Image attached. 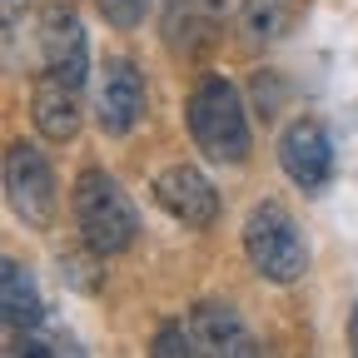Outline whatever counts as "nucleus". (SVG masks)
I'll use <instances>...</instances> for the list:
<instances>
[{
    "label": "nucleus",
    "instance_id": "4468645a",
    "mask_svg": "<svg viewBox=\"0 0 358 358\" xmlns=\"http://www.w3.org/2000/svg\"><path fill=\"white\" fill-rule=\"evenodd\" d=\"M155 358H185V353H194V338H189V324L185 319H174V324H164L159 334H155V348H150Z\"/></svg>",
    "mask_w": 358,
    "mask_h": 358
},
{
    "label": "nucleus",
    "instance_id": "39448f33",
    "mask_svg": "<svg viewBox=\"0 0 358 358\" xmlns=\"http://www.w3.org/2000/svg\"><path fill=\"white\" fill-rule=\"evenodd\" d=\"M155 204L174 219L185 224V229H209L219 219V189L209 179L194 169V164H169L155 174Z\"/></svg>",
    "mask_w": 358,
    "mask_h": 358
},
{
    "label": "nucleus",
    "instance_id": "f8f14e48",
    "mask_svg": "<svg viewBox=\"0 0 358 358\" xmlns=\"http://www.w3.org/2000/svg\"><path fill=\"white\" fill-rule=\"evenodd\" d=\"M0 313H6V329H40L45 324V303H40L35 279L20 259L0 264Z\"/></svg>",
    "mask_w": 358,
    "mask_h": 358
},
{
    "label": "nucleus",
    "instance_id": "7ed1b4c3",
    "mask_svg": "<svg viewBox=\"0 0 358 358\" xmlns=\"http://www.w3.org/2000/svg\"><path fill=\"white\" fill-rule=\"evenodd\" d=\"M244 254L254 264V274L268 284H299L308 274V244L299 234L294 214L279 199H264L244 219Z\"/></svg>",
    "mask_w": 358,
    "mask_h": 358
},
{
    "label": "nucleus",
    "instance_id": "f3484780",
    "mask_svg": "<svg viewBox=\"0 0 358 358\" xmlns=\"http://www.w3.org/2000/svg\"><path fill=\"white\" fill-rule=\"evenodd\" d=\"M353 348H358V308H353Z\"/></svg>",
    "mask_w": 358,
    "mask_h": 358
},
{
    "label": "nucleus",
    "instance_id": "423d86ee",
    "mask_svg": "<svg viewBox=\"0 0 358 358\" xmlns=\"http://www.w3.org/2000/svg\"><path fill=\"white\" fill-rule=\"evenodd\" d=\"M279 164H284V174L294 179L299 189H308V194L324 189L329 174H334V140H329V129L313 115H299L279 134Z\"/></svg>",
    "mask_w": 358,
    "mask_h": 358
},
{
    "label": "nucleus",
    "instance_id": "dca6fc26",
    "mask_svg": "<svg viewBox=\"0 0 358 358\" xmlns=\"http://www.w3.org/2000/svg\"><path fill=\"white\" fill-rule=\"evenodd\" d=\"M25 6H30V0H0V20H6V30H15V25H20Z\"/></svg>",
    "mask_w": 358,
    "mask_h": 358
},
{
    "label": "nucleus",
    "instance_id": "f03ea898",
    "mask_svg": "<svg viewBox=\"0 0 358 358\" xmlns=\"http://www.w3.org/2000/svg\"><path fill=\"white\" fill-rule=\"evenodd\" d=\"M185 120L194 134V150L204 159H214V164H244L249 159V115H244L239 90L224 75H209L194 85Z\"/></svg>",
    "mask_w": 358,
    "mask_h": 358
},
{
    "label": "nucleus",
    "instance_id": "9d476101",
    "mask_svg": "<svg viewBox=\"0 0 358 358\" xmlns=\"http://www.w3.org/2000/svg\"><path fill=\"white\" fill-rule=\"evenodd\" d=\"M80 90H85V85H75V80H65V75H55V70H40V75H35L30 120H35V129H40L50 145H70L75 134H80V120H85Z\"/></svg>",
    "mask_w": 358,
    "mask_h": 358
},
{
    "label": "nucleus",
    "instance_id": "2eb2a0df",
    "mask_svg": "<svg viewBox=\"0 0 358 358\" xmlns=\"http://www.w3.org/2000/svg\"><path fill=\"white\" fill-rule=\"evenodd\" d=\"M100 15H105L115 30H134V25H145L150 0H100Z\"/></svg>",
    "mask_w": 358,
    "mask_h": 358
},
{
    "label": "nucleus",
    "instance_id": "ddd939ff",
    "mask_svg": "<svg viewBox=\"0 0 358 358\" xmlns=\"http://www.w3.org/2000/svg\"><path fill=\"white\" fill-rule=\"evenodd\" d=\"M289 15H294L289 0H244V6H239V30H244V45H254V50L274 45V40L289 30Z\"/></svg>",
    "mask_w": 358,
    "mask_h": 358
},
{
    "label": "nucleus",
    "instance_id": "0eeeda50",
    "mask_svg": "<svg viewBox=\"0 0 358 358\" xmlns=\"http://www.w3.org/2000/svg\"><path fill=\"white\" fill-rule=\"evenodd\" d=\"M95 120L110 140H124V134L145 120V80L124 55H110L100 70V90H95Z\"/></svg>",
    "mask_w": 358,
    "mask_h": 358
},
{
    "label": "nucleus",
    "instance_id": "6e6552de",
    "mask_svg": "<svg viewBox=\"0 0 358 358\" xmlns=\"http://www.w3.org/2000/svg\"><path fill=\"white\" fill-rule=\"evenodd\" d=\"M219 20H224V0H164V15H159L164 50L174 60L209 55L219 40Z\"/></svg>",
    "mask_w": 358,
    "mask_h": 358
},
{
    "label": "nucleus",
    "instance_id": "1a4fd4ad",
    "mask_svg": "<svg viewBox=\"0 0 358 358\" xmlns=\"http://www.w3.org/2000/svg\"><path fill=\"white\" fill-rule=\"evenodd\" d=\"M35 50H40V70H55V75L85 85L90 45H85V25H80V15H75L70 6H45V10H40Z\"/></svg>",
    "mask_w": 358,
    "mask_h": 358
},
{
    "label": "nucleus",
    "instance_id": "20e7f679",
    "mask_svg": "<svg viewBox=\"0 0 358 358\" xmlns=\"http://www.w3.org/2000/svg\"><path fill=\"white\" fill-rule=\"evenodd\" d=\"M6 199H10V209H15V219L25 229H50L55 224V209H60L55 169L25 140H15L6 150Z\"/></svg>",
    "mask_w": 358,
    "mask_h": 358
},
{
    "label": "nucleus",
    "instance_id": "f257e3e1",
    "mask_svg": "<svg viewBox=\"0 0 358 358\" xmlns=\"http://www.w3.org/2000/svg\"><path fill=\"white\" fill-rule=\"evenodd\" d=\"M70 209H75V224H80L85 249L100 254V259L124 254L134 244V234H140V214H134L129 194L120 189V179L105 174V169H80L75 174Z\"/></svg>",
    "mask_w": 358,
    "mask_h": 358
},
{
    "label": "nucleus",
    "instance_id": "9b49d317",
    "mask_svg": "<svg viewBox=\"0 0 358 358\" xmlns=\"http://www.w3.org/2000/svg\"><path fill=\"white\" fill-rule=\"evenodd\" d=\"M185 324H189V338H194V353H209V358H254L259 343L254 334L244 329V319L229 308V303H194L185 313Z\"/></svg>",
    "mask_w": 358,
    "mask_h": 358
}]
</instances>
